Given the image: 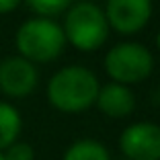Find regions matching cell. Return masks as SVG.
I'll list each match as a JSON object with an SVG mask.
<instances>
[{"label": "cell", "instance_id": "obj_7", "mask_svg": "<svg viewBox=\"0 0 160 160\" xmlns=\"http://www.w3.org/2000/svg\"><path fill=\"white\" fill-rule=\"evenodd\" d=\"M39 72L23 56H10L0 62V90L10 99H25L37 88Z\"/></svg>", "mask_w": 160, "mask_h": 160}, {"label": "cell", "instance_id": "obj_11", "mask_svg": "<svg viewBox=\"0 0 160 160\" xmlns=\"http://www.w3.org/2000/svg\"><path fill=\"white\" fill-rule=\"evenodd\" d=\"M25 2H27V6L33 10L35 14L53 19V17H58V14L66 12V10L72 6L74 0H25Z\"/></svg>", "mask_w": 160, "mask_h": 160}, {"label": "cell", "instance_id": "obj_10", "mask_svg": "<svg viewBox=\"0 0 160 160\" xmlns=\"http://www.w3.org/2000/svg\"><path fill=\"white\" fill-rule=\"evenodd\" d=\"M62 160H111L109 150L97 140H78L66 150Z\"/></svg>", "mask_w": 160, "mask_h": 160}, {"label": "cell", "instance_id": "obj_3", "mask_svg": "<svg viewBox=\"0 0 160 160\" xmlns=\"http://www.w3.org/2000/svg\"><path fill=\"white\" fill-rule=\"evenodd\" d=\"M66 43L78 52H97L109 37V23L105 10L94 2H76L66 10L64 21Z\"/></svg>", "mask_w": 160, "mask_h": 160}, {"label": "cell", "instance_id": "obj_1", "mask_svg": "<svg viewBox=\"0 0 160 160\" xmlns=\"http://www.w3.org/2000/svg\"><path fill=\"white\" fill-rule=\"evenodd\" d=\"M99 78L84 66H66L47 82V101L62 113H82L90 109L99 94Z\"/></svg>", "mask_w": 160, "mask_h": 160}, {"label": "cell", "instance_id": "obj_6", "mask_svg": "<svg viewBox=\"0 0 160 160\" xmlns=\"http://www.w3.org/2000/svg\"><path fill=\"white\" fill-rule=\"evenodd\" d=\"M109 29L121 35H136L152 17V0H107L105 8Z\"/></svg>", "mask_w": 160, "mask_h": 160}, {"label": "cell", "instance_id": "obj_4", "mask_svg": "<svg viewBox=\"0 0 160 160\" xmlns=\"http://www.w3.org/2000/svg\"><path fill=\"white\" fill-rule=\"evenodd\" d=\"M154 70L152 52L142 43H117L105 56V72L119 84H138L144 82Z\"/></svg>", "mask_w": 160, "mask_h": 160}, {"label": "cell", "instance_id": "obj_2", "mask_svg": "<svg viewBox=\"0 0 160 160\" xmlns=\"http://www.w3.org/2000/svg\"><path fill=\"white\" fill-rule=\"evenodd\" d=\"M19 56L33 64H49L58 60L66 47V35L62 25L49 17H33L25 21L14 35Z\"/></svg>", "mask_w": 160, "mask_h": 160}, {"label": "cell", "instance_id": "obj_14", "mask_svg": "<svg viewBox=\"0 0 160 160\" xmlns=\"http://www.w3.org/2000/svg\"><path fill=\"white\" fill-rule=\"evenodd\" d=\"M156 47H158V52H160V31H158V35H156Z\"/></svg>", "mask_w": 160, "mask_h": 160}, {"label": "cell", "instance_id": "obj_15", "mask_svg": "<svg viewBox=\"0 0 160 160\" xmlns=\"http://www.w3.org/2000/svg\"><path fill=\"white\" fill-rule=\"evenodd\" d=\"M0 160H4V156H2V152H0Z\"/></svg>", "mask_w": 160, "mask_h": 160}, {"label": "cell", "instance_id": "obj_5", "mask_svg": "<svg viewBox=\"0 0 160 160\" xmlns=\"http://www.w3.org/2000/svg\"><path fill=\"white\" fill-rule=\"evenodd\" d=\"M119 150L127 160H160V125L138 121L119 136Z\"/></svg>", "mask_w": 160, "mask_h": 160}, {"label": "cell", "instance_id": "obj_12", "mask_svg": "<svg viewBox=\"0 0 160 160\" xmlns=\"http://www.w3.org/2000/svg\"><path fill=\"white\" fill-rule=\"evenodd\" d=\"M2 156H4V160H35V150L31 144L17 140L6 150H2Z\"/></svg>", "mask_w": 160, "mask_h": 160}, {"label": "cell", "instance_id": "obj_9", "mask_svg": "<svg viewBox=\"0 0 160 160\" xmlns=\"http://www.w3.org/2000/svg\"><path fill=\"white\" fill-rule=\"evenodd\" d=\"M21 129H23V119L19 109L6 101H0V152L19 140Z\"/></svg>", "mask_w": 160, "mask_h": 160}, {"label": "cell", "instance_id": "obj_8", "mask_svg": "<svg viewBox=\"0 0 160 160\" xmlns=\"http://www.w3.org/2000/svg\"><path fill=\"white\" fill-rule=\"evenodd\" d=\"M94 105L101 109V113L113 119H123L127 115L133 113L136 109V97H133L132 88L127 84H119V82H109V84L101 86Z\"/></svg>", "mask_w": 160, "mask_h": 160}, {"label": "cell", "instance_id": "obj_13", "mask_svg": "<svg viewBox=\"0 0 160 160\" xmlns=\"http://www.w3.org/2000/svg\"><path fill=\"white\" fill-rule=\"evenodd\" d=\"M23 0H0V14H8L12 12Z\"/></svg>", "mask_w": 160, "mask_h": 160}]
</instances>
